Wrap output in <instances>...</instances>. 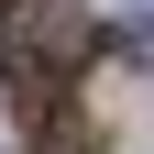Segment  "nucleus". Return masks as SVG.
Segmentation results:
<instances>
[{"label":"nucleus","instance_id":"obj_1","mask_svg":"<svg viewBox=\"0 0 154 154\" xmlns=\"http://www.w3.org/2000/svg\"><path fill=\"white\" fill-rule=\"evenodd\" d=\"M99 55V22H88V0H0V77L11 88H66L77 66Z\"/></svg>","mask_w":154,"mask_h":154},{"label":"nucleus","instance_id":"obj_2","mask_svg":"<svg viewBox=\"0 0 154 154\" xmlns=\"http://www.w3.org/2000/svg\"><path fill=\"white\" fill-rule=\"evenodd\" d=\"M121 11H154V0H121Z\"/></svg>","mask_w":154,"mask_h":154}]
</instances>
